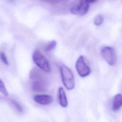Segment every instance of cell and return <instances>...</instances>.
<instances>
[{"instance_id":"obj_1","label":"cell","mask_w":122,"mask_h":122,"mask_svg":"<svg viewBox=\"0 0 122 122\" xmlns=\"http://www.w3.org/2000/svg\"><path fill=\"white\" fill-rule=\"evenodd\" d=\"M60 70L64 86L68 90H72L75 87V80L72 71L63 64L60 66Z\"/></svg>"},{"instance_id":"obj_2","label":"cell","mask_w":122,"mask_h":122,"mask_svg":"<svg viewBox=\"0 0 122 122\" xmlns=\"http://www.w3.org/2000/svg\"><path fill=\"white\" fill-rule=\"evenodd\" d=\"M32 59L36 65L43 71L50 72L51 68L48 60L38 50H35L32 53Z\"/></svg>"},{"instance_id":"obj_3","label":"cell","mask_w":122,"mask_h":122,"mask_svg":"<svg viewBox=\"0 0 122 122\" xmlns=\"http://www.w3.org/2000/svg\"><path fill=\"white\" fill-rule=\"evenodd\" d=\"M90 2L88 0H77L73 2L70 8V12L75 15L83 16L88 11Z\"/></svg>"},{"instance_id":"obj_4","label":"cell","mask_w":122,"mask_h":122,"mask_svg":"<svg viewBox=\"0 0 122 122\" xmlns=\"http://www.w3.org/2000/svg\"><path fill=\"white\" fill-rule=\"evenodd\" d=\"M76 70L81 77H85L88 76L91 72V69L86 64L84 58L81 55L78 58L75 64Z\"/></svg>"},{"instance_id":"obj_5","label":"cell","mask_w":122,"mask_h":122,"mask_svg":"<svg viewBox=\"0 0 122 122\" xmlns=\"http://www.w3.org/2000/svg\"><path fill=\"white\" fill-rule=\"evenodd\" d=\"M101 54L109 65L112 66L115 64L116 56L112 48L109 46L103 47L101 50Z\"/></svg>"},{"instance_id":"obj_6","label":"cell","mask_w":122,"mask_h":122,"mask_svg":"<svg viewBox=\"0 0 122 122\" xmlns=\"http://www.w3.org/2000/svg\"><path fill=\"white\" fill-rule=\"evenodd\" d=\"M32 90L37 92H45L48 89L47 80L33 81L31 84Z\"/></svg>"},{"instance_id":"obj_7","label":"cell","mask_w":122,"mask_h":122,"mask_svg":"<svg viewBox=\"0 0 122 122\" xmlns=\"http://www.w3.org/2000/svg\"><path fill=\"white\" fill-rule=\"evenodd\" d=\"M34 101L37 103L42 105H47L53 102L52 96L47 94H36L33 97Z\"/></svg>"},{"instance_id":"obj_8","label":"cell","mask_w":122,"mask_h":122,"mask_svg":"<svg viewBox=\"0 0 122 122\" xmlns=\"http://www.w3.org/2000/svg\"><path fill=\"white\" fill-rule=\"evenodd\" d=\"M30 78L33 80H46L44 74L37 68H32L30 72Z\"/></svg>"},{"instance_id":"obj_9","label":"cell","mask_w":122,"mask_h":122,"mask_svg":"<svg viewBox=\"0 0 122 122\" xmlns=\"http://www.w3.org/2000/svg\"><path fill=\"white\" fill-rule=\"evenodd\" d=\"M122 107V94L118 93L116 94L112 100V110L114 112L118 111Z\"/></svg>"},{"instance_id":"obj_10","label":"cell","mask_w":122,"mask_h":122,"mask_svg":"<svg viewBox=\"0 0 122 122\" xmlns=\"http://www.w3.org/2000/svg\"><path fill=\"white\" fill-rule=\"evenodd\" d=\"M58 99L60 104L62 107L68 106V102L65 91L62 87H60L58 90Z\"/></svg>"},{"instance_id":"obj_11","label":"cell","mask_w":122,"mask_h":122,"mask_svg":"<svg viewBox=\"0 0 122 122\" xmlns=\"http://www.w3.org/2000/svg\"><path fill=\"white\" fill-rule=\"evenodd\" d=\"M8 102L10 105L14 109L15 111L18 113H21L23 112L24 109L20 103L14 99H10L8 100Z\"/></svg>"},{"instance_id":"obj_12","label":"cell","mask_w":122,"mask_h":122,"mask_svg":"<svg viewBox=\"0 0 122 122\" xmlns=\"http://www.w3.org/2000/svg\"><path fill=\"white\" fill-rule=\"evenodd\" d=\"M56 46V41H51L48 43L44 47V50L46 51H50L54 49Z\"/></svg>"},{"instance_id":"obj_13","label":"cell","mask_w":122,"mask_h":122,"mask_svg":"<svg viewBox=\"0 0 122 122\" xmlns=\"http://www.w3.org/2000/svg\"><path fill=\"white\" fill-rule=\"evenodd\" d=\"M0 92L5 96H8L9 95V93L6 86L1 79H0Z\"/></svg>"},{"instance_id":"obj_14","label":"cell","mask_w":122,"mask_h":122,"mask_svg":"<svg viewBox=\"0 0 122 122\" xmlns=\"http://www.w3.org/2000/svg\"><path fill=\"white\" fill-rule=\"evenodd\" d=\"M104 18L101 15H97L94 19V24L96 26L101 25L103 22Z\"/></svg>"},{"instance_id":"obj_15","label":"cell","mask_w":122,"mask_h":122,"mask_svg":"<svg viewBox=\"0 0 122 122\" xmlns=\"http://www.w3.org/2000/svg\"><path fill=\"white\" fill-rule=\"evenodd\" d=\"M0 58L2 61V62L6 65H9V61L7 59V58L6 57V55H5V53L3 52H0Z\"/></svg>"}]
</instances>
